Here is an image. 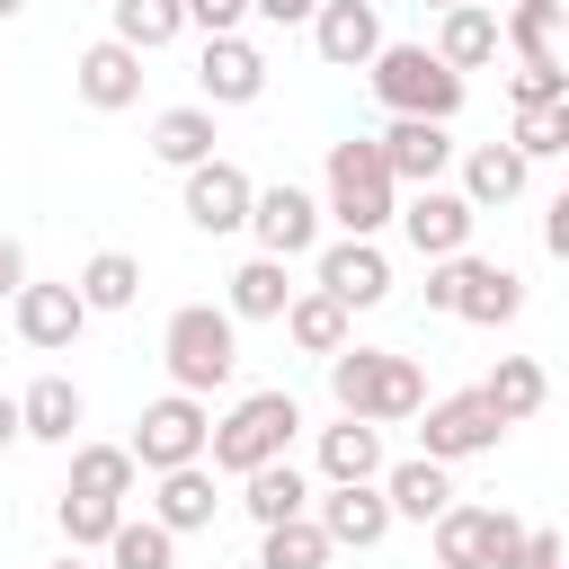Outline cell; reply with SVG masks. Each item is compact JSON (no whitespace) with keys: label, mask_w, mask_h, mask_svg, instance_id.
Masks as SVG:
<instances>
[{"label":"cell","mask_w":569,"mask_h":569,"mask_svg":"<svg viewBox=\"0 0 569 569\" xmlns=\"http://www.w3.org/2000/svg\"><path fill=\"white\" fill-rule=\"evenodd\" d=\"M329 400H338V418L400 427V418L427 409V373H418V356H391V347H338L329 356Z\"/></svg>","instance_id":"obj_1"},{"label":"cell","mask_w":569,"mask_h":569,"mask_svg":"<svg viewBox=\"0 0 569 569\" xmlns=\"http://www.w3.org/2000/svg\"><path fill=\"white\" fill-rule=\"evenodd\" d=\"M160 356H169V382H178L187 400H213V391L240 373V320L213 311V302H187V311H169Z\"/></svg>","instance_id":"obj_2"},{"label":"cell","mask_w":569,"mask_h":569,"mask_svg":"<svg viewBox=\"0 0 569 569\" xmlns=\"http://www.w3.org/2000/svg\"><path fill=\"white\" fill-rule=\"evenodd\" d=\"M320 222H338L347 240H373L391 213H400V187H391V169H382V151L373 142H329V169H320Z\"/></svg>","instance_id":"obj_3"},{"label":"cell","mask_w":569,"mask_h":569,"mask_svg":"<svg viewBox=\"0 0 569 569\" xmlns=\"http://www.w3.org/2000/svg\"><path fill=\"white\" fill-rule=\"evenodd\" d=\"M293 427H302V400H293V391H249V400H231V418H213L204 462L231 471V480H249L258 462H284Z\"/></svg>","instance_id":"obj_4"},{"label":"cell","mask_w":569,"mask_h":569,"mask_svg":"<svg viewBox=\"0 0 569 569\" xmlns=\"http://www.w3.org/2000/svg\"><path fill=\"white\" fill-rule=\"evenodd\" d=\"M365 80H373V98L391 116H418V124H453L462 116V71H445L427 44H382L365 62Z\"/></svg>","instance_id":"obj_5"},{"label":"cell","mask_w":569,"mask_h":569,"mask_svg":"<svg viewBox=\"0 0 569 569\" xmlns=\"http://www.w3.org/2000/svg\"><path fill=\"white\" fill-rule=\"evenodd\" d=\"M427 311H453V320H471V329H507L516 311H525V276L516 267H498V258H436L427 267Z\"/></svg>","instance_id":"obj_6"},{"label":"cell","mask_w":569,"mask_h":569,"mask_svg":"<svg viewBox=\"0 0 569 569\" xmlns=\"http://www.w3.org/2000/svg\"><path fill=\"white\" fill-rule=\"evenodd\" d=\"M516 551H525V516H507V507L453 498L436 516V569H516Z\"/></svg>","instance_id":"obj_7"},{"label":"cell","mask_w":569,"mask_h":569,"mask_svg":"<svg viewBox=\"0 0 569 569\" xmlns=\"http://www.w3.org/2000/svg\"><path fill=\"white\" fill-rule=\"evenodd\" d=\"M204 436H213V409L204 400H187V391H160L142 418H133V471H178V462H204Z\"/></svg>","instance_id":"obj_8"},{"label":"cell","mask_w":569,"mask_h":569,"mask_svg":"<svg viewBox=\"0 0 569 569\" xmlns=\"http://www.w3.org/2000/svg\"><path fill=\"white\" fill-rule=\"evenodd\" d=\"M418 418H427V427H418V453H427V462H445V471H453V462H471V453H498V436H507V418H498L480 391L427 400Z\"/></svg>","instance_id":"obj_9"},{"label":"cell","mask_w":569,"mask_h":569,"mask_svg":"<svg viewBox=\"0 0 569 569\" xmlns=\"http://www.w3.org/2000/svg\"><path fill=\"white\" fill-rule=\"evenodd\" d=\"M240 231L258 240V258H284V267H293V258L320 240V196H311V187H293V178H284V187H258Z\"/></svg>","instance_id":"obj_10"},{"label":"cell","mask_w":569,"mask_h":569,"mask_svg":"<svg viewBox=\"0 0 569 569\" xmlns=\"http://www.w3.org/2000/svg\"><path fill=\"white\" fill-rule=\"evenodd\" d=\"M196 107H258L267 98V53L249 44V36H204V53H196Z\"/></svg>","instance_id":"obj_11"},{"label":"cell","mask_w":569,"mask_h":569,"mask_svg":"<svg viewBox=\"0 0 569 569\" xmlns=\"http://www.w3.org/2000/svg\"><path fill=\"white\" fill-rule=\"evenodd\" d=\"M391 222H400V231H409V249L436 267V258H462V249H471V222H480V213H471L453 187H409V204H400Z\"/></svg>","instance_id":"obj_12"},{"label":"cell","mask_w":569,"mask_h":569,"mask_svg":"<svg viewBox=\"0 0 569 569\" xmlns=\"http://www.w3.org/2000/svg\"><path fill=\"white\" fill-rule=\"evenodd\" d=\"M311 44H320V62H338V71H365L391 36H382V0H320L311 9Z\"/></svg>","instance_id":"obj_13"},{"label":"cell","mask_w":569,"mask_h":569,"mask_svg":"<svg viewBox=\"0 0 569 569\" xmlns=\"http://www.w3.org/2000/svg\"><path fill=\"white\" fill-rule=\"evenodd\" d=\"M249 196H258V187H249V169H240V160H222V151L187 169V222H196V231H213V240L249 222Z\"/></svg>","instance_id":"obj_14"},{"label":"cell","mask_w":569,"mask_h":569,"mask_svg":"<svg viewBox=\"0 0 569 569\" xmlns=\"http://www.w3.org/2000/svg\"><path fill=\"white\" fill-rule=\"evenodd\" d=\"M373 151H382L391 187H436V178L453 169V124H418V116H391V133H382Z\"/></svg>","instance_id":"obj_15"},{"label":"cell","mask_w":569,"mask_h":569,"mask_svg":"<svg viewBox=\"0 0 569 569\" xmlns=\"http://www.w3.org/2000/svg\"><path fill=\"white\" fill-rule=\"evenodd\" d=\"M320 293H329L338 311H373V302L391 293V258H382L373 240H329V249H320Z\"/></svg>","instance_id":"obj_16"},{"label":"cell","mask_w":569,"mask_h":569,"mask_svg":"<svg viewBox=\"0 0 569 569\" xmlns=\"http://www.w3.org/2000/svg\"><path fill=\"white\" fill-rule=\"evenodd\" d=\"M9 311H18V338H27L36 356H62V347L89 329V302H80L71 284H18Z\"/></svg>","instance_id":"obj_17"},{"label":"cell","mask_w":569,"mask_h":569,"mask_svg":"<svg viewBox=\"0 0 569 569\" xmlns=\"http://www.w3.org/2000/svg\"><path fill=\"white\" fill-rule=\"evenodd\" d=\"M311 525L329 533V551H373L391 533V507H382L373 480H356V489H320L311 498Z\"/></svg>","instance_id":"obj_18"},{"label":"cell","mask_w":569,"mask_h":569,"mask_svg":"<svg viewBox=\"0 0 569 569\" xmlns=\"http://www.w3.org/2000/svg\"><path fill=\"white\" fill-rule=\"evenodd\" d=\"M213 507H222L213 462H178V471H160V480H151V525H160V533H204V525H213Z\"/></svg>","instance_id":"obj_19"},{"label":"cell","mask_w":569,"mask_h":569,"mask_svg":"<svg viewBox=\"0 0 569 569\" xmlns=\"http://www.w3.org/2000/svg\"><path fill=\"white\" fill-rule=\"evenodd\" d=\"M71 80H80V98H89L98 116H124V107L142 98V53L107 36V44H89V53L71 62Z\"/></svg>","instance_id":"obj_20"},{"label":"cell","mask_w":569,"mask_h":569,"mask_svg":"<svg viewBox=\"0 0 569 569\" xmlns=\"http://www.w3.org/2000/svg\"><path fill=\"white\" fill-rule=\"evenodd\" d=\"M80 418H89V400H80L71 373H36V382L18 391V436H36V445H71Z\"/></svg>","instance_id":"obj_21"},{"label":"cell","mask_w":569,"mask_h":569,"mask_svg":"<svg viewBox=\"0 0 569 569\" xmlns=\"http://www.w3.org/2000/svg\"><path fill=\"white\" fill-rule=\"evenodd\" d=\"M382 507L391 516H409V525H436L445 507H453V471L445 462H427V453H409V462H382Z\"/></svg>","instance_id":"obj_22"},{"label":"cell","mask_w":569,"mask_h":569,"mask_svg":"<svg viewBox=\"0 0 569 569\" xmlns=\"http://www.w3.org/2000/svg\"><path fill=\"white\" fill-rule=\"evenodd\" d=\"M382 427H365V418H338V427H320V480L329 489H356V480H382Z\"/></svg>","instance_id":"obj_23"},{"label":"cell","mask_w":569,"mask_h":569,"mask_svg":"<svg viewBox=\"0 0 569 569\" xmlns=\"http://www.w3.org/2000/svg\"><path fill=\"white\" fill-rule=\"evenodd\" d=\"M445 71H480V62H498V9L489 0H462V9H445V27H436V44H427Z\"/></svg>","instance_id":"obj_24"},{"label":"cell","mask_w":569,"mask_h":569,"mask_svg":"<svg viewBox=\"0 0 569 569\" xmlns=\"http://www.w3.org/2000/svg\"><path fill=\"white\" fill-rule=\"evenodd\" d=\"M471 213H489V204H516L525 196V160L507 151V142H471L462 151V187H453Z\"/></svg>","instance_id":"obj_25"},{"label":"cell","mask_w":569,"mask_h":569,"mask_svg":"<svg viewBox=\"0 0 569 569\" xmlns=\"http://www.w3.org/2000/svg\"><path fill=\"white\" fill-rule=\"evenodd\" d=\"M240 507H249L258 533H267V525H293V516H311V480H302L293 462H258V471L240 480Z\"/></svg>","instance_id":"obj_26"},{"label":"cell","mask_w":569,"mask_h":569,"mask_svg":"<svg viewBox=\"0 0 569 569\" xmlns=\"http://www.w3.org/2000/svg\"><path fill=\"white\" fill-rule=\"evenodd\" d=\"M284 302H293L284 258H249V267H231V293H222L231 320H284Z\"/></svg>","instance_id":"obj_27"},{"label":"cell","mask_w":569,"mask_h":569,"mask_svg":"<svg viewBox=\"0 0 569 569\" xmlns=\"http://www.w3.org/2000/svg\"><path fill=\"white\" fill-rule=\"evenodd\" d=\"M213 107H169V116H151V160H169V169H196V160H213Z\"/></svg>","instance_id":"obj_28"},{"label":"cell","mask_w":569,"mask_h":569,"mask_svg":"<svg viewBox=\"0 0 569 569\" xmlns=\"http://www.w3.org/2000/svg\"><path fill=\"white\" fill-rule=\"evenodd\" d=\"M284 338H293L302 356H338V347H356V338H347V311H338V302H329L320 284L284 302Z\"/></svg>","instance_id":"obj_29"},{"label":"cell","mask_w":569,"mask_h":569,"mask_svg":"<svg viewBox=\"0 0 569 569\" xmlns=\"http://www.w3.org/2000/svg\"><path fill=\"white\" fill-rule=\"evenodd\" d=\"M480 400H489L507 427H525V418L551 400V382H542V365H533V356H498V373L480 382Z\"/></svg>","instance_id":"obj_30"},{"label":"cell","mask_w":569,"mask_h":569,"mask_svg":"<svg viewBox=\"0 0 569 569\" xmlns=\"http://www.w3.org/2000/svg\"><path fill=\"white\" fill-rule=\"evenodd\" d=\"M133 480H142V471H133L124 445H80V453H71V498H116V507H124Z\"/></svg>","instance_id":"obj_31"},{"label":"cell","mask_w":569,"mask_h":569,"mask_svg":"<svg viewBox=\"0 0 569 569\" xmlns=\"http://www.w3.org/2000/svg\"><path fill=\"white\" fill-rule=\"evenodd\" d=\"M89 311H133V293H142V267L124 258V249H98L89 267H80V284H71Z\"/></svg>","instance_id":"obj_32"},{"label":"cell","mask_w":569,"mask_h":569,"mask_svg":"<svg viewBox=\"0 0 569 569\" xmlns=\"http://www.w3.org/2000/svg\"><path fill=\"white\" fill-rule=\"evenodd\" d=\"M560 18H569L560 0H516V9L498 18V36H507L525 62H560Z\"/></svg>","instance_id":"obj_33"},{"label":"cell","mask_w":569,"mask_h":569,"mask_svg":"<svg viewBox=\"0 0 569 569\" xmlns=\"http://www.w3.org/2000/svg\"><path fill=\"white\" fill-rule=\"evenodd\" d=\"M107 569H178V533H160L151 516H124L107 533Z\"/></svg>","instance_id":"obj_34"},{"label":"cell","mask_w":569,"mask_h":569,"mask_svg":"<svg viewBox=\"0 0 569 569\" xmlns=\"http://www.w3.org/2000/svg\"><path fill=\"white\" fill-rule=\"evenodd\" d=\"M258 569H329V533H320L311 516L267 525V533H258Z\"/></svg>","instance_id":"obj_35"},{"label":"cell","mask_w":569,"mask_h":569,"mask_svg":"<svg viewBox=\"0 0 569 569\" xmlns=\"http://www.w3.org/2000/svg\"><path fill=\"white\" fill-rule=\"evenodd\" d=\"M53 525H62V542H71V551H107V533L124 525V507H116V498H71V489H62Z\"/></svg>","instance_id":"obj_36"},{"label":"cell","mask_w":569,"mask_h":569,"mask_svg":"<svg viewBox=\"0 0 569 569\" xmlns=\"http://www.w3.org/2000/svg\"><path fill=\"white\" fill-rule=\"evenodd\" d=\"M178 27H187L178 0H116V44H133V53H160Z\"/></svg>","instance_id":"obj_37"},{"label":"cell","mask_w":569,"mask_h":569,"mask_svg":"<svg viewBox=\"0 0 569 569\" xmlns=\"http://www.w3.org/2000/svg\"><path fill=\"white\" fill-rule=\"evenodd\" d=\"M507 151H516L525 169H533V160H560V151H569V107H525Z\"/></svg>","instance_id":"obj_38"},{"label":"cell","mask_w":569,"mask_h":569,"mask_svg":"<svg viewBox=\"0 0 569 569\" xmlns=\"http://www.w3.org/2000/svg\"><path fill=\"white\" fill-rule=\"evenodd\" d=\"M507 98H516V116H525V107H569V71H560V62H525V71L507 80Z\"/></svg>","instance_id":"obj_39"},{"label":"cell","mask_w":569,"mask_h":569,"mask_svg":"<svg viewBox=\"0 0 569 569\" xmlns=\"http://www.w3.org/2000/svg\"><path fill=\"white\" fill-rule=\"evenodd\" d=\"M178 18H187V27H204V36H240L249 0H178Z\"/></svg>","instance_id":"obj_40"},{"label":"cell","mask_w":569,"mask_h":569,"mask_svg":"<svg viewBox=\"0 0 569 569\" xmlns=\"http://www.w3.org/2000/svg\"><path fill=\"white\" fill-rule=\"evenodd\" d=\"M516 569H560V533H551V525H525V551H516Z\"/></svg>","instance_id":"obj_41"},{"label":"cell","mask_w":569,"mask_h":569,"mask_svg":"<svg viewBox=\"0 0 569 569\" xmlns=\"http://www.w3.org/2000/svg\"><path fill=\"white\" fill-rule=\"evenodd\" d=\"M311 9L320 0H249V18H267V27H311Z\"/></svg>","instance_id":"obj_42"},{"label":"cell","mask_w":569,"mask_h":569,"mask_svg":"<svg viewBox=\"0 0 569 569\" xmlns=\"http://www.w3.org/2000/svg\"><path fill=\"white\" fill-rule=\"evenodd\" d=\"M18 284H27V249H18V240H9V231H0V302H9V293H18Z\"/></svg>","instance_id":"obj_43"},{"label":"cell","mask_w":569,"mask_h":569,"mask_svg":"<svg viewBox=\"0 0 569 569\" xmlns=\"http://www.w3.org/2000/svg\"><path fill=\"white\" fill-rule=\"evenodd\" d=\"M542 249H560V258H569V196L542 213Z\"/></svg>","instance_id":"obj_44"},{"label":"cell","mask_w":569,"mask_h":569,"mask_svg":"<svg viewBox=\"0 0 569 569\" xmlns=\"http://www.w3.org/2000/svg\"><path fill=\"white\" fill-rule=\"evenodd\" d=\"M18 445V391H0V453Z\"/></svg>","instance_id":"obj_45"},{"label":"cell","mask_w":569,"mask_h":569,"mask_svg":"<svg viewBox=\"0 0 569 569\" xmlns=\"http://www.w3.org/2000/svg\"><path fill=\"white\" fill-rule=\"evenodd\" d=\"M53 569H89V560H80V551H62V560H53Z\"/></svg>","instance_id":"obj_46"},{"label":"cell","mask_w":569,"mask_h":569,"mask_svg":"<svg viewBox=\"0 0 569 569\" xmlns=\"http://www.w3.org/2000/svg\"><path fill=\"white\" fill-rule=\"evenodd\" d=\"M427 9H436V18H445V9H462V0H427Z\"/></svg>","instance_id":"obj_47"},{"label":"cell","mask_w":569,"mask_h":569,"mask_svg":"<svg viewBox=\"0 0 569 569\" xmlns=\"http://www.w3.org/2000/svg\"><path fill=\"white\" fill-rule=\"evenodd\" d=\"M18 9H27V0H0V18H18Z\"/></svg>","instance_id":"obj_48"}]
</instances>
